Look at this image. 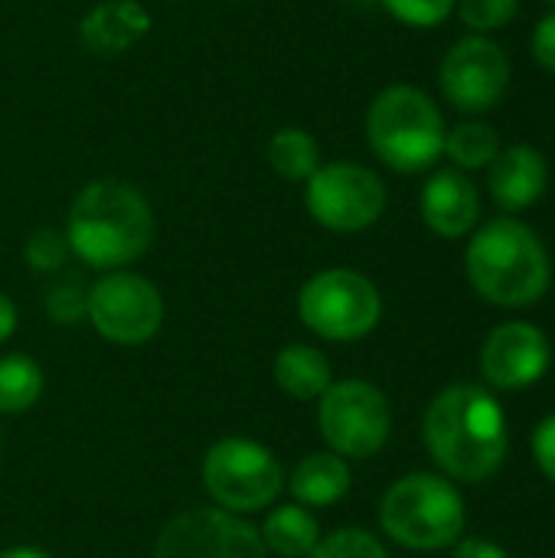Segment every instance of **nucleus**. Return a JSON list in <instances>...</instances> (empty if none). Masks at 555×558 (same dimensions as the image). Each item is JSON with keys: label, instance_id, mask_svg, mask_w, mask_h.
Returning a JSON list of instances; mask_svg holds the SVG:
<instances>
[{"label": "nucleus", "instance_id": "12", "mask_svg": "<svg viewBox=\"0 0 555 558\" xmlns=\"http://www.w3.org/2000/svg\"><path fill=\"white\" fill-rule=\"evenodd\" d=\"M154 558H268V549L258 530L236 513L200 507L164 526Z\"/></svg>", "mask_w": 555, "mask_h": 558}, {"label": "nucleus", "instance_id": "22", "mask_svg": "<svg viewBox=\"0 0 555 558\" xmlns=\"http://www.w3.org/2000/svg\"><path fill=\"white\" fill-rule=\"evenodd\" d=\"M43 392V373L29 356H3L0 360V412L3 415H16L26 412L29 405H36Z\"/></svg>", "mask_w": 555, "mask_h": 558}, {"label": "nucleus", "instance_id": "21", "mask_svg": "<svg viewBox=\"0 0 555 558\" xmlns=\"http://www.w3.org/2000/svg\"><path fill=\"white\" fill-rule=\"evenodd\" d=\"M445 154L461 170H481L491 167L500 154V134L484 121H461L445 134Z\"/></svg>", "mask_w": 555, "mask_h": 558}, {"label": "nucleus", "instance_id": "6", "mask_svg": "<svg viewBox=\"0 0 555 558\" xmlns=\"http://www.w3.org/2000/svg\"><path fill=\"white\" fill-rule=\"evenodd\" d=\"M203 487L229 513H258L278 500L285 471L265 445L249 438H222L206 451Z\"/></svg>", "mask_w": 555, "mask_h": 558}, {"label": "nucleus", "instance_id": "16", "mask_svg": "<svg viewBox=\"0 0 555 558\" xmlns=\"http://www.w3.org/2000/svg\"><path fill=\"white\" fill-rule=\"evenodd\" d=\"M147 33L150 13L141 0H101L79 23V39L92 56H121Z\"/></svg>", "mask_w": 555, "mask_h": 558}, {"label": "nucleus", "instance_id": "11", "mask_svg": "<svg viewBox=\"0 0 555 558\" xmlns=\"http://www.w3.org/2000/svg\"><path fill=\"white\" fill-rule=\"evenodd\" d=\"M438 85L442 95L458 111L464 114L491 111L504 101L510 88V59L494 39L481 33L464 36L445 52L438 69Z\"/></svg>", "mask_w": 555, "mask_h": 558}, {"label": "nucleus", "instance_id": "2", "mask_svg": "<svg viewBox=\"0 0 555 558\" xmlns=\"http://www.w3.org/2000/svg\"><path fill=\"white\" fill-rule=\"evenodd\" d=\"M69 248L92 268H124L154 242V209L124 180H92L69 209Z\"/></svg>", "mask_w": 555, "mask_h": 558}, {"label": "nucleus", "instance_id": "33", "mask_svg": "<svg viewBox=\"0 0 555 558\" xmlns=\"http://www.w3.org/2000/svg\"><path fill=\"white\" fill-rule=\"evenodd\" d=\"M550 3H555V0H550Z\"/></svg>", "mask_w": 555, "mask_h": 558}, {"label": "nucleus", "instance_id": "13", "mask_svg": "<svg viewBox=\"0 0 555 558\" xmlns=\"http://www.w3.org/2000/svg\"><path fill=\"white\" fill-rule=\"evenodd\" d=\"M550 369V340L527 320L500 324L481 350V373L497 389H527Z\"/></svg>", "mask_w": 555, "mask_h": 558}, {"label": "nucleus", "instance_id": "27", "mask_svg": "<svg viewBox=\"0 0 555 558\" xmlns=\"http://www.w3.org/2000/svg\"><path fill=\"white\" fill-rule=\"evenodd\" d=\"M85 307H88V291H85L75 278L59 281V284L49 288V294H46V311H49V317L59 320V324H75V320L85 314Z\"/></svg>", "mask_w": 555, "mask_h": 558}, {"label": "nucleus", "instance_id": "14", "mask_svg": "<svg viewBox=\"0 0 555 558\" xmlns=\"http://www.w3.org/2000/svg\"><path fill=\"white\" fill-rule=\"evenodd\" d=\"M481 216V193L461 170H438L422 190V219L442 239H461Z\"/></svg>", "mask_w": 555, "mask_h": 558}, {"label": "nucleus", "instance_id": "3", "mask_svg": "<svg viewBox=\"0 0 555 558\" xmlns=\"http://www.w3.org/2000/svg\"><path fill=\"white\" fill-rule=\"evenodd\" d=\"M474 291L497 307H530L550 288V255L520 219H491L464 255Z\"/></svg>", "mask_w": 555, "mask_h": 558}, {"label": "nucleus", "instance_id": "28", "mask_svg": "<svg viewBox=\"0 0 555 558\" xmlns=\"http://www.w3.org/2000/svg\"><path fill=\"white\" fill-rule=\"evenodd\" d=\"M530 49H533V59L546 69L555 72V10H550L536 29H533V39H530Z\"/></svg>", "mask_w": 555, "mask_h": 558}, {"label": "nucleus", "instance_id": "32", "mask_svg": "<svg viewBox=\"0 0 555 558\" xmlns=\"http://www.w3.org/2000/svg\"><path fill=\"white\" fill-rule=\"evenodd\" d=\"M0 558H49L46 553H39V549H7V553H0Z\"/></svg>", "mask_w": 555, "mask_h": 558}, {"label": "nucleus", "instance_id": "17", "mask_svg": "<svg viewBox=\"0 0 555 558\" xmlns=\"http://www.w3.org/2000/svg\"><path fill=\"white\" fill-rule=\"evenodd\" d=\"M350 490V468L340 454H307L291 474V494L304 507H334Z\"/></svg>", "mask_w": 555, "mask_h": 558}, {"label": "nucleus", "instance_id": "8", "mask_svg": "<svg viewBox=\"0 0 555 558\" xmlns=\"http://www.w3.org/2000/svg\"><path fill=\"white\" fill-rule=\"evenodd\" d=\"M317 425L334 454L373 458L389 441L393 412L376 386L363 379H343L330 383V389L321 396Z\"/></svg>", "mask_w": 555, "mask_h": 558}, {"label": "nucleus", "instance_id": "5", "mask_svg": "<svg viewBox=\"0 0 555 558\" xmlns=\"http://www.w3.org/2000/svg\"><path fill=\"white\" fill-rule=\"evenodd\" d=\"M461 494L435 474H409L396 481L379 507V523L406 549L432 553L461 539L464 533Z\"/></svg>", "mask_w": 555, "mask_h": 558}, {"label": "nucleus", "instance_id": "7", "mask_svg": "<svg viewBox=\"0 0 555 558\" xmlns=\"http://www.w3.org/2000/svg\"><path fill=\"white\" fill-rule=\"evenodd\" d=\"M298 311L307 330L324 340H360L366 337L383 314V298L370 278L350 268H327L314 275L301 294Z\"/></svg>", "mask_w": 555, "mask_h": 558}, {"label": "nucleus", "instance_id": "25", "mask_svg": "<svg viewBox=\"0 0 555 558\" xmlns=\"http://www.w3.org/2000/svg\"><path fill=\"white\" fill-rule=\"evenodd\" d=\"M69 252H72V248H69L65 232H56V229H36V232L29 235L26 248H23V258H26V265H29V268H36V271L49 275V271H56V268H62V265H65Z\"/></svg>", "mask_w": 555, "mask_h": 558}, {"label": "nucleus", "instance_id": "4", "mask_svg": "<svg viewBox=\"0 0 555 558\" xmlns=\"http://www.w3.org/2000/svg\"><path fill=\"white\" fill-rule=\"evenodd\" d=\"M445 118L415 85L383 88L366 111V141L396 173H422L445 154Z\"/></svg>", "mask_w": 555, "mask_h": 558}, {"label": "nucleus", "instance_id": "23", "mask_svg": "<svg viewBox=\"0 0 555 558\" xmlns=\"http://www.w3.org/2000/svg\"><path fill=\"white\" fill-rule=\"evenodd\" d=\"M307 558H389L383 543L366 530H337L324 536Z\"/></svg>", "mask_w": 555, "mask_h": 558}, {"label": "nucleus", "instance_id": "26", "mask_svg": "<svg viewBox=\"0 0 555 558\" xmlns=\"http://www.w3.org/2000/svg\"><path fill=\"white\" fill-rule=\"evenodd\" d=\"M455 10L474 33H491V29H504L517 16L520 0H458Z\"/></svg>", "mask_w": 555, "mask_h": 558}, {"label": "nucleus", "instance_id": "30", "mask_svg": "<svg viewBox=\"0 0 555 558\" xmlns=\"http://www.w3.org/2000/svg\"><path fill=\"white\" fill-rule=\"evenodd\" d=\"M455 558H507V553L487 539H464L458 549H455Z\"/></svg>", "mask_w": 555, "mask_h": 558}, {"label": "nucleus", "instance_id": "20", "mask_svg": "<svg viewBox=\"0 0 555 558\" xmlns=\"http://www.w3.org/2000/svg\"><path fill=\"white\" fill-rule=\"evenodd\" d=\"M265 157L281 180L307 183V177L321 167V144L304 128H281L268 137Z\"/></svg>", "mask_w": 555, "mask_h": 558}, {"label": "nucleus", "instance_id": "31", "mask_svg": "<svg viewBox=\"0 0 555 558\" xmlns=\"http://www.w3.org/2000/svg\"><path fill=\"white\" fill-rule=\"evenodd\" d=\"M13 330H16V307L7 294H0V343L10 340Z\"/></svg>", "mask_w": 555, "mask_h": 558}, {"label": "nucleus", "instance_id": "15", "mask_svg": "<svg viewBox=\"0 0 555 558\" xmlns=\"http://www.w3.org/2000/svg\"><path fill=\"white\" fill-rule=\"evenodd\" d=\"M546 183H550V167H546V157L533 144L500 147L487 177L494 203L510 213L530 209L546 193Z\"/></svg>", "mask_w": 555, "mask_h": 558}, {"label": "nucleus", "instance_id": "10", "mask_svg": "<svg viewBox=\"0 0 555 558\" xmlns=\"http://www.w3.org/2000/svg\"><path fill=\"white\" fill-rule=\"evenodd\" d=\"M85 314L105 340L137 347L160 330L164 298L147 278L134 271H108L92 284Z\"/></svg>", "mask_w": 555, "mask_h": 558}, {"label": "nucleus", "instance_id": "19", "mask_svg": "<svg viewBox=\"0 0 555 558\" xmlns=\"http://www.w3.org/2000/svg\"><path fill=\"white\" fill-rule=\"evenodd\" d=\"M262 543L278 558H307L321 543V526L304 507H278L265 517Z\"/></svg>", "mask_w": 555, "mask_h": 558}, {"label": "nucleus", "instance_id": "18", "mask_svg": "<svg viewBox=\"0 0 555 558\" xmlns=\"http://www.w3.org/2000/svg\"><path fill=\"white\" fill-rule=\"evenodd\" d=\"M275 383L291 399H301V402L317 399L330 389V363L321 350L291 343L275 360Z\"/></svg>", "mask_w": 555, "mask_h": 558}, {"label": "nucleus", "instance_id": "1", "mask_svg": "<svg viewBox=\"0 0 555 558\" xmlns=\"http://www.w3.org/2000/svg\"><path fill=\"white\" fill-rule=\"evenodd\" d=\"M425 448L455 481L484 484L507 458V418L500 402L481 386H451L425 412Z\"/></svg>", "mask_w": 555, "mask_h": 558}, {"label": "nucleus", "instance_id": "9", "mask_svg": "<svg viewBox=\"0 0 555 558\" xmlns=\"http://www.w3.org/2000/svg\"><path fill=\"white\" fill-rule=\"evenodd\" d=\"M304 203L311 219L330 232L370 229L386 209V183L363 163H327L307 177Z\"/></svg>", "mask_w": 555, "mask_h": 558}, {"label": "nucleus", "instance_id": "29", "mask_svg": "<svg viewBox=\"0 0 555 558\" xmlns=\"http://www.w3.org/2000/svg\"><path fill=\"white\" fill-rule=\"evenodd\" d=\"M533 458L543 468V474L555 484V415L543 418L533 432Z\"/></svg>", "mask_w": 555, "mask_h": 558}, {"label": "nucleus", "instance_id": "24", "mask_svg": "<svg viewBox=\"0 0 555 558\" xmlns=\"http://www.w3.org/2000/svg\"><path fill=\"white\" fill-rule=\"evenodd\" d=\"M399 23L406 26H415V29H432V26H442L458 0H379Z\"/></svg>", "mask_w": 555, "mask_h": 558}]
</instances>
